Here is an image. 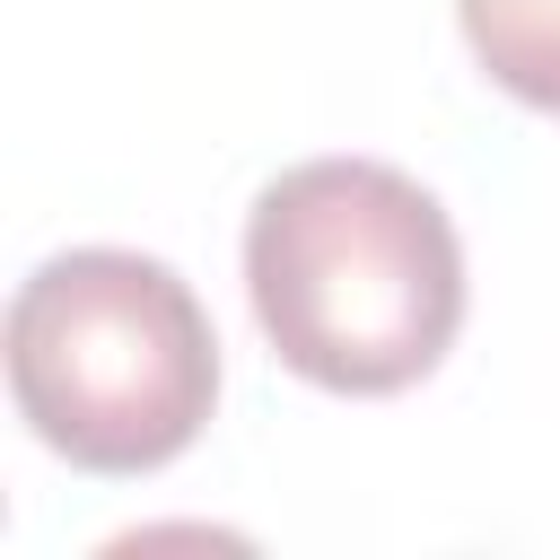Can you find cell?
Returning <instances> with one entry per match:
<instances>
[{"label":"cell","instance_id":"obj_1","mask_svg":"<svg viewBox=\"0 0 560 560\" xmlns=\"http://www.w3.org/2000/svg\"><path fill=\"white\" fill-rule=\"evenodd\" d=\"M245 298L289 376L324 394H402L455 350L464 245L402 166L306 158L254 192Z\"/></svg>","mask_w":560,"mask_h":560},{"label":"cell","instance_id":"obj_2","mask_svg":"<svg viewBox=\"0 0 560 560\" xmlns=\"http://www.w3.org/2000/svg\"><path fill=\"white\" fill-rule=\"evenodd\" d=\"M9 394L79 472H158L219 402V332L158 254L70 245L9 298Z\"/></svg>","mask_w":560,"mask_h":560},{"label":"cell","instance_id":"obj_3","mask_svg":"<svg viewBox=\"0 0 560 560\" xmlns=\"http://www.w3.org/2000/svg\"><path fill=\"white\" fill-rule=\"evenodd\" d=\"M472 61L534 114H560V0H455Z\"/></svg>","mask_w":560,"mask_h":560}]
</instances>
